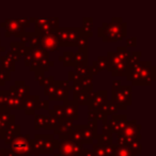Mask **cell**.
I'll list each match as a JSON object with an SVG mask.
<instances>
[{"label": "cell", "instance_id": "23", "mask_svg": "<svg viewBox=\"0 0 156 156\" xmlns=\"http://www.w3.org/2000/svg\"><path fill=\"white\" fill-rule=\"evenodd\" d=\"M69 89L74 92V94L83 91V87H81V85H80V81H79V83H73V85L69 87Z\"/></svg>", "mask_w": 156, "mask_h": 156}, {"label": "cell", "instance_id": "12", "mask_svg": "<svg viewBox=\"0 0 156 156\" xmlns=\"http://www.w3.org/2000/svg\"><path fill=\"white\" fill-rule=\"evenodd\" d=\"M24 104V101L13 91H10V95L8 98L7 105L10 108H20Z\"/></svg>", "mask_w": 156, "mask_h": 156}, {"label": "cell", "instance_id": "18", "mask_svg": "<svg viewBox=\"0 0 156 156\" xmlns=\"http://www.w3.org/2000/svg\"><path fill=\"white\" fill-rule=\"evenodd\" d=\"M10 80V72L1 67L0 69V86H5L7 81Z\"/></svg>", "mask_w": 156, "mask_h": 156}, {"label": "cell", "instance_id": "21", "mask_svg": "<svg viewBox=\"0 0 156 156\" xmlns=\"http://www.w3.org/2000/svg\"><path fill=\"white\" fill-rule=\"evenodd\" d=\"M81 78L83 77L78 75L76 72H69V79L73 81V83H79L81 80Z\"/></svg>", "mask_w": 156, "mask_h": 156}, {"label": "cell", "instance_id": "20", "mask_svg": "<svg viewBox=\"0 0 156 156\" xmlns=\"http://www.w3.org/2000/svg\"><path fill=\"white\" fill-rule=\"evenodd\" d=\"M10 95L9 91H0V106L7 104L8 98Z\"/></svg>", "mask_w": 156, "mask_h": 156}, {"label": "cell", "instance_id": "9", "mask_svg": "<svg viewBox=\"0 0 156 156\" xmlns=\"http://www.w3.org/2000/svg\"><path fill=\"white\" fill-rule=\"evenodd\" d=\"M108 67V60H107V57H98L95 61L93 62V65L91 66L92 69V75H95L98 72L107 69Z\"/></svg>", "mask_w": 156, "mask_h": 156}, {"label": "cell", "instance_id": "2", "mask_svg": "<svg viewBox=\"0 0 156 156\" xmlns=\"http://www.w3.org/2000/svg\"><path fill=\"white\" fill-rule=\"evenodd\" d=\"M98 37H102L104 42H117L126 37V24L122 22L121 18H115L112 23H104L98 28Z\"/></svg>", "mask_w": 156, "mask_h": 156}, {"label": "cell", "instance_id": "15", "mask_svg": "<svg viewBox=\"0 0 156 156\" xmlns=\"http://www.w3.org/2000/svg\"><path fill=\"white\" fill-rule=\"evenodd\" d=\"M75 72L79 76H81V77L93 76L92 75L91 66H88V65H78V66H75Z\"/></svg>", "mask_w": 156, "mask_h": 156}, {"label": "cell", "instance_id": "5", "mask_svg": "<svg viewBox=\"0 0 156 156\" xmlns=\"http://www.w3.org/2000/svg\"><path fill=\"white\" fill-rule=\"evenodd\" d=\"M35 22V34L42 37V35L54 33L59 28V20L58 18H37L34 20Z\"/></svg>", "mask_w": 156, "mask_h": 156}, {"label": "cell", "instance_id": "11", "mask_svg": "<svg viewBox=\"0 0 156 156\" xmlns=\"http://www.w3.org/2000/svg\"><path fill=\"white\" fill-rule=\"evenodd\" d=\"M87 49H79L76 54H74V65L75 66H78V65H87V61H88Z\"/></svg>", "mask_w": 156, "mask_h": 156}, {"label": "cell", "instance_id": "10", "mask_svg": "<svg viewBox=\"0 0 156 156\" xmlns=\"http://www.w3.org/2000/svg\"><path fill=\"white\" fill-rule=\"evenodd\" d=\"M107 98V92L106 91H98L95 93V96L93 98V100L90 102V107L91 108H98L102 107L103 105L106 103Z\"/></svg>", "mask_w": 156, "mask_h": 156}, {"label": "cell", "instance_id": "26", "mask_svg": "<svg viewBox=\"0 0 156 156\" xmlns=\"http://www.w3.org/2000/svg\"><path fill=\"white\" fill-rule=\"evenodd\" d=\"M5 50V48L3 46H0V56H1V52H3Z\"/></svg>", "mask_w": 156, "mask_h": 156}, {"label": "cell", "instance_id": "17", "mask_svg": "<svg viewBox=\"0 0 156 156\" xmlns=\"http://www.w3.org/2000/svg\"><path fill=\"white\" fill-rule=\"evenodd\" d=\"M102 107H103V109H104V111L106 110L107 112H109V113L115 112V111H117V109H118L117 104H115V102H111V101H108V102H106Z\"/></svg>", "mask_w": 156, "mask_h": 156}, {"label": "cell", "instance_id": "3", "mask_svg": "<svg viewBox=\"0 0 156 156\" xmlns=\"http://www.w3.org/2000/svg\"><path fill=\"white\" fill-rule=\"evenodd\" d=\"M57 39L59 42V46H76V41L79 37L85 35V37H89L92 35L91 32L85 30L81 28H58L55 31Z\"/></svg>", "mask_w": 156, "mask_h": 156}, {"label": "cell", "instance_id": "24", "mask_svg": "<svg viewBox=\"0 0 156 156\" xmlns=\"http://www.w3.org/2000/svg\"><path fill=\"white\" fill-rule=\"evenodd\" d=\"M136 41H137L136 37H132V39H128L127 40V46H132V47H135V46L137 45Z\"/></svg>", "mask_w": 156, "mask_h": 156}, {"label": "cell", "instance_id": "13", "mask_svg": "<svg viewBox=\"0 0 156 156\" xmlns=\"http://www.w3.org/2000/svg\"><path fill=\"white\" fill-rule=\"evenodd\" d=\"M74 101L77 104H89V92L80 91L74 94Z\"/></svg>", "mask_w": 156, "mask_h": 156}, {"label": "cell", "instance_id": "1", "mask_svg": "<svg viewBox=\"0 0 156 156\" xmlns=\"http://www.w3.org/2000/svg\"><path fill=\"white\" fill-rule=\"evenodd\" d=\"M126 76L134 86H151L155 80V67L151 62H137L127 69Z\"/></svg>", "mask_w": 156, "mask_h": 156}, {"label": "cell", "instance_id": "4", "mask_svg": "<svg viewBox=\"0 0 156 156\" xmlns=\"http://www.w3.org/2000/svg\"><path fill=\"white\" fill-rule=\"evenodd\" d=\"M31 61H32V64L30 65L31 71L44 73L45 71H48V67L50 65H54L52 62H49L48 52L42 49L41 47L31 50Z\"/></svg>", "mask_w": 156, "mask_h": 156}, {"label": "cell", "instance_id": "22", "mask_svg": "<svg viewBox=\"0 0 156 156\" xmlns=\"http://www.w3.org/2000/svg\"><path fill=\"white\" fill-rule=\"evenodd\" d=\"M92 18H83V28L85 30L91 32V28H92Z\"/></svg>", "mask_w": 156, "mask_h": 156}, {"label": "cell", "instance_id": "6", "mask_svg": "<svg viewBox=\"0 0 156 156\" xmlns=\"http://www.w3.org/2000/svg\"><path fill=\"white\" fill-rule=\"evenodd\" d=\"M113 102L118 107H122V105L132 104V88L130 87H120L115 93H112Z\"/></svg>", "mask_w": 156, "mask_h": 156}, {"label": "cell", "instance_id": "19", "mask_svg": "<svg viewBox=\"0 0 156 156\" xmlns=\"http://www.w3.org/2000/svg\"><path fill=\"white\" fill-rule=\"evenodd\" d=\"M76 46L79 47V49H87L88 48V37L85 35H81L76 41Z\"/></svg>", "mask_w": 156, "mask_h": 156}, {"label": "cell", "instance_id": "25", "mask_svg": "<svg viewBox=\"0 0 156 156\" xmlns=\"http://www.w3.org/2000/svg\"><path fill=\"white\" fill-rule=\"evenodd\" d=\"M120 83H121L120 81H115V83H112V93H115V92L117 91L120 87H121V85H120Z\"/></svg>", "mask_w": 156, "mask_h": 156}, {"label": "cell", "instance_id": "7", "mask_svg": "<svg viewBox=\"0 0 156 156\" xmlns=\"http://www.w3.org/2000/svg\"><path fill=\"white\" fill-rule=\"evenodd\" d=\"M40 47L46 51H57L59 48V42L55 32L40 37Z\"/></svg>", "mask_w": 156, "mask_h": 156}, {"label": "cell", "instance_id": "14", "mask_svg": "<svg viewBox=\"0 0 156 156\" xmlns=\"http://www.w3.org/2000/svg\"><path fill=\"white\" fill-rule=\"evenodd\" d=\"M0 60H1V66H2V69H8L9 72L15 71V62H14L12 59H10L8 56L1 57Z\"/></svg>", "mask_w": 156, "mask_h": 156}, {"label": "cell", "instance_id": "8", "mask_svg": "<svg viewBox=\"0 0 156 156\" xmlns=\"http://www.w3.org/2000/svg\"><path fill=\"white\" fill-rule=\"evenodd\" d=\"M11 91L15 92V93L24 101L29 96L30 88H29V86H27L26 83H25V81H15V85L11 88Z\"/></svg>", "mask_w": 156, "mask_h": 156}, {"label": "cell", "instance_id": "16", "mask_svg": "<svg viewBox=\"0 0 156 156\" xmlns=\"http://www.w3.org/2000/svg\"><path fill=\"white\" fill-rule=\"evenodd\" d=\"M59 60L62 61L65 66H69V65L75 66V65H74V52H69V51L64 52L63 56L59 58Z\"/></svg>", "mask_w": 156, "mask_h": 156}]
</instances>
